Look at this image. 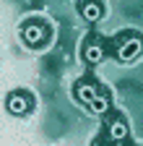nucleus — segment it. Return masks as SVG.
<instances>
[{
  "mask_svg": "<svg viewBox=\"0 0 143 146\" xmlns=\"http://www.w3.org/2000/svg\"><path fill=\"white\" fill-rule=\"evenodd\" d=\"M91 146H109V143H107V141H94Z\"/></svg>",
  "mask_w": 143,
  "mask_h": 146,
  "instance_id": "nucleus-9",
  "label": "nucleus"
},
{
  "mask_svg": "<svg viewBox=\"0 0 143 146\" xmlns=\"http://www.w3.org/2000/svg\"><path fill=\"white\" fill-rule=\"evenodd\" d=\"M117 55V60L120 63H135L140 55H143V34H135V31H128V34H122V39L115 50Z\"/></svg>",
  "mask_w": 143,
  "mask_h": 146,
  "instance_id": "nucleus-2",
  "label": "nucleus"
},
{
  "mask_svg": "<svg viewBox=\"0 0 143 146\" xmlns=\"http://www.w3.org/2000/svg\"><path fill=\"white\" fill-rule=\"evenodd\" d=\"M104 55H107V44L101 36L96 34H88L86 39H83V47H81V60L86 65H99L104 60Z\"/></svg>",
  "mask_w": 143,
  "mask_h": 146,
  "instance_id": "nucleus-5",
  "label": "nucleus"
},
{
  "mask_svg": "<svg viewBox=\"0 0 143 146\" xmlns=\"http://www.w3.org/2000/svg\"><path fill=\"white\" fill-rule=\"evenodd\" d=\"M104 133L112 143H125L130 138V125L125 120L122 112H107V123H104Z\"/></svg>",
  "mask_w": 143,
  "mask_h": 146,
  "instance_id": "nucleus-4",
  "label": "nucleus"
},
{
  "mask_svg": "<svg viewBox=\"0 0 143 146\" xmlns=\"http://www.w3.org/2000/svg\"><path fill=\"white\" fill-rule=\"evenodd\" d=\"M78 13L83 21H101V16H104V3L101 0H78Z\"/></svg>",
  "mask_w": 143,
  "mask_h": 146,
  "instance_id": "nucleus-7",
  "label": "nucleus"
},
{
  "mask_svg": "<svg viewBox=\"0 0 143 146\" xmlns=\"http://www.w3.org/2000/svg\"><path fill=\"white\" fill-rule=\"evenodd\" d=\"M34 107H37L34 94H29V91H24V89H16V91H11V94L5 97V110L11 115H16V117H24V115L34 112Z\"/></svg>",
  "mask_w": 143,
  "mask_h": 146,
  "instance_id": "nucleus-3",
  "label": "nucleus"
},
{
  "mask_svg": "<svg viewBox=\"0 0 143 146\" xmlns=\"http://www.w3.org/2000/svg\"><path fill=\"white\" fill-rule=\"evenodd\" d=\"M109 107H112V102H109V91H107V89H101L99 91V94L91 99V102H88V112H94V115H107V112H109Z\"/></svg>",
  "mask_w": 143,
  "mask_h": 146,
  "instance_id": "nucleus-8",
  "label": "nucleus"
},
{
  "mask_svg": "<svg viewBox=\"0 0 143 146\" xmlns=\"http://www.w3.org/2000/svg\"><path fill=\"white\" fill-rule=\"evenodd\" d=\"M99 91H101V84H99L94 76H83V78H78V84L73 86L76 99H78L81 104H86V107H88V102H91Z\"/></svg>",
  "mask_w": 143,
  "mask_h": 146,
  "instance_id": "nucleus-6",
  "label": "nucleus"
},
{
  "mask_svg": "<svg viewBox=\"0 0 143 146\" xmlns=\"http://www.w3.org/2000/svg\"><path fill=\"white\" fill-rule=\"evenodd\" d=\"M18 34H21V39H24L26 47L42 50V47L52 39V26H49L47 21H42V18H29V21L21 24Z\"/></svg>",
  "mask_w": 143,
  "mask_h": 146,
  "instance_id": "nucleus-1",
  "label": "nucleus"
}]
</instances>
